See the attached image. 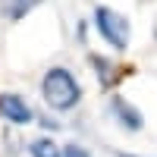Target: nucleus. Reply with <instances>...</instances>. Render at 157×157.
Here are the masks:
<instances>
[{
    "label": "nucleus",
    "instance_id": "obj_7",
    "mask_svg": "<svg viewBox=\"0 0 157 157\" xmlns=\"http://www.w3.org/2000/svg\"><path fill=\"white\" fill-rule=\"evenodd\" d=\"M63 157H88V151L82 145H66L63 148Z\"/></svg>",
    "mask_w": 157,
    "mask_h": 157
},
{
    "label": "nucleus",
    "instance_id": "obj_1",
    "mask_svg": "<svg viewBox=\"0 0 157 157\" xmlns=\"http://www.w3.org/2000/svg\"><path fill=\"white\" fill-rule=\"evenodd\" d=\"M41 94L47 101V107H54V110H72L78 104V98H82V88H78L75 75L69 69L54 66V69H47L44 82H41Z\"/></svg>",
    "mask_w": 157,
    "mask_h": 157
},
{
    "label": "nucleus",
    "instance_id": "obj_2",
    "mask_svg": "<svg viewBox=\"0 0 157 157\" xmlns=\"http://www.w3.org/2000/svg\"><path fill=\"white\" fill-rule=\"evenodd\" d=\"M94 25H98V32L107 38L116 50H126L129 47V22L120 16V13H113L107 6H98L94 10Z\"/></svg>",
    "mask_w": 157,
    "mask_h": 157
},
{
    "label": "nucleus",
    "instance_id": "obj_6",
    "mask_svg": "<svg viewBox=\"0 0 157 157\" xmlns=\"http://www.w3.org/2000/svg\"><path fill=\"white\" fill-rule=\"evenodd\" d=\"M32 157H63V151L54 145V141H47V138H38L35 145H32Z\"/></svg>",
    "mask_w": 157,
    "mask_h": 157
},
{
    "label": "nucleus",
    "instance_id": "obj_4",
    "mask_svg": "<svg viewBox=\"0 0 157 157\" xmlns=\"http://www.w3.org/2000/svg\"><path fill=\"white\" fill-rule=\"evenodd\" d=\"M113 113L120 116V123L129 126L132 132H138V129H141V113L132 107V104H126L123 98H116V101H113Z\"/></svg>",
    "mask_w": 157,
    "mask_h": 157
},
{
    "label": "nucleus",
    "instance_id": "obj_3",
    "mask_svg": "<svg viewBox=\"0 0 157 157\" xmlns=\"http://www.w3.org/2000/svg\"><path fill=\"white\" fill-rule=\"evenodd\" d=\"M0 116H6V120L16 123V126L32 123V110H29V104L19 94H0Z\"/></svg>",
    "mask_w": 157,
    "mask_h": 157
},
{
    "label": "nucleus",
    "instance_id": "obj_5",
    "mask_svg": "<svg viewBox=\"0 0 157 157\" xmlns=\"http://www.w3.org/2000/svg\"><path fill=\"white\" fill-rule=\"evenodd\" d=\"M35 3H38V0H3V13L10 19H22Z\"/></svg>",
    "mask_w": 157,
    "mask_h": 157
}]
</instances>
